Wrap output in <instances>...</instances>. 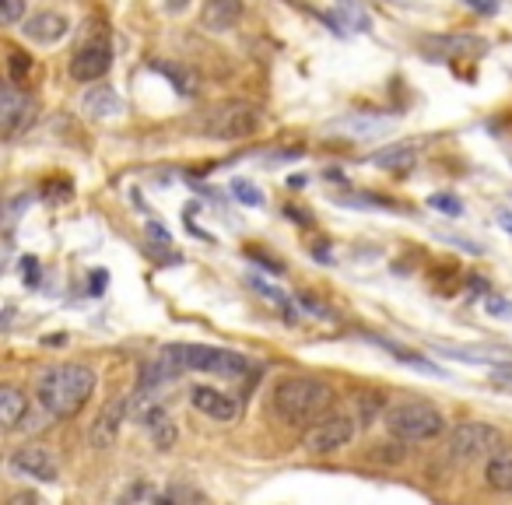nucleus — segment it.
<instances>
[{"mask_svg": "<svg viewBox=\"0 0 512 505\" xmlns=\"http://www.w3.org/2000/svg\"><path fill=\"white\" fill-rule=\"evenodd\" d=\"M92 393H95V372H92V365H81V362L53 365L36 383L39 404L57 421L74 418V414L92 400Z\"/></svg>", "mask_w": 512, "mask_h": 505, "instance_id": "1", "label": "nucleus"}, {"mask_svg": "<svg viewBox=\"0 0 512 505\" xmlns=\"http://www.w3.org/2000/svg\"><path fill=\"white\" fill-rule=\"evenodd\" d=\"M330 404H334V386L316 376H288L274 390V411L281 414V421L295 428L323 418Z\"/></svg>", "mask_w": 512, "mask_h": 505, "instance_id": "2", "label": "nucleus"}, {"mask_svg": "<svg viewBox=\"0 0 512 505\" xmlns=\"http://www.w3.org/2000/svg\"><path fill=\"white\" fill-rule=\"evenodd\" d=\"M158 362L169 369L172 379H179L183 372H211V376L228 379L249 376V358H242L239 351L207 348V344H169V348H162Z\"/></svg>", "mask_w": 512, "mask_h": 505, "instance_id": "3", "label": "nucleus"}, {"mask_svg": "<svg viewBox=\"0 0 512 505\" xmlns=\"http://www.w3.org/2000/svg\"><path fill=\"white\" fill-rule=\"evenodd\" d=\"M386 428L400 442H432L446 432V418L435 404L411 400V404H397L386 411Z\"/></svg>", "mask_w": 512, "mask_h": 505, "instance_id": "4", "label": "nucleus"}, {"mask_svg": "<svg viewBox=\"0 0 512 505\" xmlns=\"http://www.w3.org/2000/svg\"><path fill=\"white\" fill-rule=\"evenodd\" d=\"M498 446H502V435H498V428L484 425V421H460V425L449 432V456H453L456 463L488 460Z\"/></svg>", "mask_w": 512, "mask_h": 505, "instance_id": "5", "label": "nucleus"}, {"mask_svg": "<svg viewBox=\"0 0 512 505\" xmlns=\"http://www.w3.org/2000/svg\"><path fill=\"white\" fill-rule=\"evenodd\" d=\"M260 127V113L246 102H228V106H218L207 113L204 120V134L218 137V141H239V137H249Z\"/></svg>", "mask_w": 512, "mask_h": 505, "instance_id": "6", "label": "nucleus"}, {"mask_svg": "<svg viewBox=\"0 0 512 505\" xmlns=\"http://www.w3.org/2000/svg\"><path fill=\"white\" fill-rule=\"evenodd\" d=\"M36 116H39V102L29 92H22L18 81H8L4 92H0V134L8 137V141H15V137H22L36 123Z\"/></svg>", "mask_w": 512, "mask_h": 505, "instance_id": "7", "label": "nucleus"}, {"mask_svg": "<svg viewBox=\"0 0 512 505\" xmlns=\"http://www.w3.org/2000/svg\"><path fill=\"white\" fill-rule=\"evenodd\" d=\"M355 439V421L348 414H323V418L313 421V428L306 432L302 446H306L309 456H330L337 449H344Z\"/></svg>", "mask_w": 512, "mask_h": 505, "instance_id": "8", "label": "nucleus"}, {"mask_svg": "<svg viewBox=\"0 0 512 505\" xmlns=\"http://www.w3.org/2000/svg\"><path fill=\"white\" fill-rule=\"evenodd\" d=\"M8 467H11V474L32 477V481H43V484H53L60 477L57 456H53L46 446H36V442H32V446L15 449V456L8 460Z\"/></svg>", "mask_w": 512, "mask_h": 505, "instance_id": "9", "label": "nucleus"}, {"mask_svg": "<svg viewBox=\"0 0 512 505\" xmlns=\"http://www.w3.org/2000/svg\"><path fill=\"white\" fill-rule=\"evenodd\" d=\"M109 67H113V46L106 39H95L71 57V78L81 81V85H92V81L106 78Z\"/></svg>", "mask_w": 512, "mask_h": 505, "instance_id": "10", "label": "nucleus"}, {"mask_svg": "<svg viewBox=\"0 0 512 505\" xmlns=\"http://www.w3.org/2000/svg\"><path fill=\"white\" fill-rule=\"evenodd\" d=\"M190 404L197 407L200 414L214 418V421H235L242 414V400L235 397V393L214 390V386H193Z\"/></svg>", "mask_w": 512, "mask_h": 505, "instance_id": "11", "label": "nucleus"}, {"mask_svg": "<svg viewBox=\"0 0 512 505\" xmlns=\"http://www.w3.org/2000/svg\"><path fill=\"white\" fill-rule=\"evenodd\" d=\"M428 46L435 50V57H453V60H477L481 53H488V39L477 36H442L428 39Z\"/></svg>", "mask_w": 512, "mask_h": 505, "instance_id": "12", "label": "nucleus"}, {"mask_svg": "<svg viewBox=\"0 0 512 505\" xmlns=\"http://www.w3.org/2000/svg\"><path fill=\"white\" fill-rule=\"evenodd\" d=\"M22 32L32 39V43L53 46V43H60V39L67 36V18L57 15V11H43V15H32L29 22H25Z\"/></svg>", "mask_w": 512, "mask_h": 505, "instance_id": "13", "label": "nucleus"}, {"mask_svg": "<svg viewBox=\"0 0 512 505\" xmlns=\"http://www.w3.org/2000/svg\"><path fill=\"white\" fill-rule=\"evenodd\" d=\"M141 425L148 432V439L155 442L158 449H169L176 442V425H172V414L165 411L162 404H148L141 411Z\"/></svg>", "mask_w": 512, "mask_h": 505, "instance_id": "14", "label": "nucleus"}, {"mask_svg": "<svg viewBox=\"0 0 512 505\" xmlns=\"http://www.w3.org/2000/svg\"><path fill=\"white\" fill-rule=\"evenodd\" d=\"M242 11H246L242 8V0H207L200 22H204L207 32H225L242 22Z\"/></svg>", "mask_w": 512, "mask_h": 505, "instance_id": "15", "label": "nucleus"}, {"mask_svg": "<svg viewBox=\"0 0 512 505\" xmlns=\"http://www.w3.org/2000/svg\"><path fill=\"white\" fill-rule=\"evenodd\" d=\"M123 414H127V400H109V404L102 407V414L95 418V425H92V446L95 449H109V446H113L116 432H120Z\"/></svg>", "mask_w": 512, "mask_h": 505, "instance_id": "16", "label": "nucleus"}, {"mask_svg": "<svg viewBox=\"0 0 512 505\" xmlns=\"http://www.w3.org/2000/svg\"><path fill=\"white\" fill-rule=\"evenodd\" d=\"M484 481L491 491H512V446H498L484 463Z\"/></svg>", "mask_w": 512, "mask_h": 505, "instance_id": "17", "label": "nucleus"}, {"mask_svg": "<svg viewBox=\"0 0 512 505\" xmlns=\"http://www.w3.org/2000/svg\"><path fill=\"white\" fill-rule=\"evenodd\" d=\"M81 109H85L88 116H95V120H109V116H120L123 113V99L113 92V88L95 85L92 92H85V99H81Z\"/></svg>", "mask_w": 512, "mask_h": 505, "instance_id": "18", "label": "nucleus"}, {"mask_svg": "<svg viewBox=\"0 0 512 505\" xmlns=\"http://www.w3.org/2000/svg\"><path fill=\"white\" fill-rule=\"evenodd\" d=\"M29 414V400H25L22 390H15V386H4L0 390V421H4V428H18L22 425V418Z\"/></svg>", "mask_w": 512, "mask_h": 505, "instance_id": "19", "label": "nucleus"}, {"mask_svg": "<svg viewBox=\"0 0 512 505\" xmlns=\"http://www.w3.org/2000/svg\"><path fill=\"white\" fill-rule=\"evenodd\" d=\"M372 162L383 165V169H393V172H411L414 162H418V155H414V148H390V151H379Z\"/></svg>", "mask_w": 512, "mask_h": 505, "instance_id": "20", "label": "nucleus"}, {"mask_svg": "<svg viewBox=\"0 0 512 505\" xmlns=\"http://www.w3.org/2000/svg\"><path fill=\"white\" fill-rule=\"evenodd\" d=\"M8 71H11V81H25L32 71V57L25 50H18V46H11L8 50Z\"/></svg>", "mask_w": 512, "mask_h": 505, "instance_id": "21", "label": "nucleus"}, {"mask_svg": "<svg viewBox=\"0 0 512 505\" xmlns=\"http://www.w3.org/2000/svg\"><path fill=\"white\" fill-rule=\"evenodd\" d=\"M232 197L239 200V204H249V207H260L264 204V193L256 190L249 179H232Z\"/></svg>", "mask_w": 512, "mask_h": 505, "instance_id": "22", "label": "nucleus"}, {"mask_svg": "<svg viewBox=\"0 0 512 505\" xmlns=\"http://www.w3.org/2000/svg\"><path fill=\"white\" fill-rule=\"evenodd\" d=\"M204 491L190 488V484H172V488L162 491V502H204Z\"/></svg>", "mask_w": 512, "mask_h": 505, "instance_id": "23", "label": "nucleus"}, {"mask_svg": "<svg viewBox=\"0 0 512 505\" xmlns=\"http://www.w3.org/2000/svg\"><path fill=\"white\" fill-rule=\"evenodd\" d=\"M123 502H162V495H158V491L151 488V484L137 481L134 488L123 491Z\"/></svg>", "mask_w": 512, "mask_h": 505, "instance_id": "24", "label": "nucleus"}, {"mask_svg": "<svg viewBox=\"0 0 512 505\" xmlns=\"http://www.w3.org/2000/svg\"><path fill=\"white\" fill-rule=\"evenodd\" d=\"M341 11H344V18L351 22V29H369V15L358 8L355 0H341Z\"/></svg>", "mask_w": 512, "mask_h": 505, "instance_id": "25", "label": "nucleus"}, {"mask_svg": "<svg viewBox=\"0 0 512 505\" xmlns=\"http://www.w3.org/2000/svg\"><path fill=\"white\" fill-rule=\"evenodd\" d=\"M22 15H25V0H0V18H4V25L22 22Z\"/></svg>", "mask_w": 512, "mask_h": 505, "instance_id": "26", "label": "nucleus"}, {"mask_svg": "<svg viewBox=\"0 0 512 505\" xmlns=\"http://www.w3.org/2000/svg\"><path fill=\"white\" fill-rule=\"evenodd\" d=\"M491 386H498V390H505V393H512V365L509 362H502V365H495L491 369Z\"/></svg>", "mask_w": 512, "mask_h": 505, "instance_id": "27", "label": "nucleus"}, {"mask_svg": "<svg viewBox=\"0 0 512 505\" xmlns=\"http://www.w3.org/2000/svg\"><path fill=\"white\" fill-rule=\"evenodd\" d=\"M379 407H383V397H379V393H369L365 400H358V411H362V425H369V421L376 418Z\"/></svg>", "mask_w": 512, "mask_h": 505, "instance_id": "28", "label": "nucleus"}, {"mask_svg": "<svg viewBox=\"0 0 512 505\" xmlns=\"http://www.w3.org/2000/svg\"><path fill=\"white\" fill-rule=\"evenodd\" d=\"M379 453H372L376 460H383V463H400L404 460V446H400V439L397 442H386V446H376Z\"/></svg>", "mask_w": 512, "mask_h": 505, "instance_id": "29", "label": "nucleus"}, {"mask_svg": "<svg viewBox=\"0 0 512 505\" xmlns=\"http://www.w3.org/2000/svg\"><path fill=\"white\" fill-rule=\"evenodd\" d=\"M432 207H439V211H449V214H460V211H463L460 200H453L449 193H435V197H432Z\"/></svg>", "mask_w": 512, "mask_h": 505, "instance_id": "30", "label": "nucleus"}, {"mask_svg": "<svg viewBox=\"0 0 512 505\" xmlns=\"http://www.w3.org/2000/svg\"><path fill=\"white\" fill-rule=\"evenodd\" d=\"M25 285H29V288L39 285V260L36 257L25 260Z\"/></svg>", "mask_w": 512, "mask_h": 505, "instance_id": "31", "label": "nucleus"}, {"mask_svg": "<svg viewBox=\"0 0 512 505\" xmlns=\"http://www.w3.org/2000/svg\"><path fill=\"white\" fill-rule=\"evenodd\" d=\"M8 505H43V498L32 495V491H22V495H11Z\"/></svg>", "mask_w": 512, "mask_h": 505, "instance_id": "32", "label": "nucleus"}, {"mask_svg": "<svg viewBox=\"0 0 512 505\" xmlns=\"http://www.w3.org/2000/svg\"><path fill=\"white\" fill-rule=\"evenodd\" d=\"M488 309H491V316H512V306H509V302L491 299V302H488Z\"/></svg>", "mask_w": 512, "mask_h": 505, "instance_id": "33", "label": "nucleus"}, {"mask_svg": "<svg viewBox=\"0 0 512 505\" xmlns=\"http://www.w3.org/2000/svg\"><path fill=\"white\" fill-rule=\"evenodd\" d=\"M186 8H190V0H165V11H169V15H183Z\"/></svg>", "mask_w": 512, "mask_h": 505, "instance_id": "34", "label": "nucleus"}, {"mask_svg": "<svg viewBox=\"0 0 512 505\" xmlns=\"http://www.w3.org/2000/svg\"><path fill=\"white\" fill-rule=\"evenodd\" d=\"M102 288H106V271H95V274H92V292L99 295Z\"/></svg>", "mask_w": 512, "mask_h": 505, "instance_id": "35", "label": "nucleus"}, {"mask_svg": "<svg viewBox=\"0 0 512 505\" xmlns=\"http://www.w3.org/2000/svg\"><path fill=\"white\" fill-rule=\"evenodd\" d=\"M502 221L509 225V232H512V214H502Z\"/></svg>", "mask_w": 512, "mask_h": 505, "instance_id": "36", "label": "nucleus"}]
</instances>
